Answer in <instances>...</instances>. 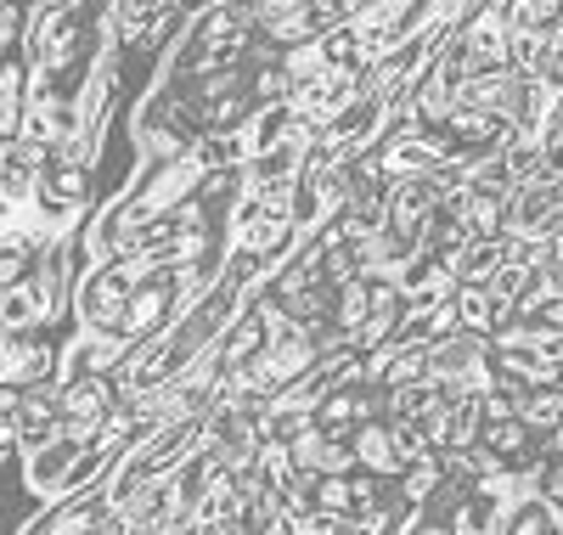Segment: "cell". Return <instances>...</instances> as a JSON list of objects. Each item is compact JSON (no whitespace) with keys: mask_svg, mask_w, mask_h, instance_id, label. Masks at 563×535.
Listing matches in <instances>:
<instances>
[{"mask_svg":"<svg viewBox=\"0 0 563 535\" xmlns=\"http://www.w3.org/2000/svg\"><path fill=\"white\" fill-rule=\"evenodd\" d=\"M536 484H541V496H547V502L563 513V457H558V462H547V473H541Z\"/></svg>","mask_w":563,"mask_h":535,"instance_id":"obj_2","label":"cell"},{"mask_svg":"<svg viewBox=\"0 0 563 535\" xmlns=\"http://www.w3.org/2000/svg\"><path fill=\"white\" fill-rule=\"evenodd\" d=\"M350 446H355V457H361L366 473H400V446H395V423L389 417L361 423V434H355Z\"/></svg>","mask_w":563,"mask_h":535,"instance_id":"obj_1","label":"cell"}]
</instances>
